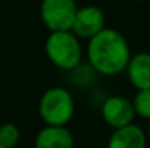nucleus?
Listing matches in <instances>:
<instances>
[{"instance_id": "nucleus-5", "label": "nucleus", "mask_w": 150, "mask_h": 148, "mask_svg": "<svg viewBox=\"0 0 150 148\" xmlns=\"http://www.w3.org/2000/svg\"><path fill=\"white\" fill-rule=\"evenodd\" d=\"M100 115L103 122L112 129H120L133 123L136 113L131 100L122 96H109L100 106Z\"/></svg>"}, {"instance_id": "nucleus-12", "label": "nucleus", "mask_w": 150, "mask_h": 148, "mask_svg": "<svg viewBox=\"0 0 150 148\" xmlns=\"http://www.w3.org/2000/svg\"><path fill=\"white\" fill-rule=\"evenodd\" d=\"M146 137H147V140L150 141V123H149V128H147V132H146Z\"/></svg>"}, {"instance_id": "nucleus-1", "label": "nucleus", "mask_w": 150, "mask_h": 148, "mask_svg": "<svg viewBox=\"0 0 150 148\" xmlns=\"http://www.w3.org/2000/svg\"><path fill=\"white\" fill-rule=\"evenodd\" d=\"M88 61L102 76H117L125 71L131 49L125 36L112 28H103L88 42Z\"/></svg>"}, {"instance_id": "nucleus-10", "label": "nucleus", "mask_w": 150, "mask_h": 148, "mask_svg": "<svg viewBox=\"0 0 150 148\" xmlns=\"http://www.w3.org/2000/svg\"><path fill=\"white\" fill-rule=\"evenodd\" d=\"M21 131L15 123H3L0 125V147L1 148H15L19 144Z\"/></svg>"}, {"instance_id": "nucleus-2", "label": "nucleus", "mask_w": 150, "mask_h": 148, "mask_svg": "<svg viewBox=\"0 0 150 148\" xmlns=\"http://www.w3.org/2000/svg\"><path fill=\"white\" fill-rule=\"evenodd\" d=\"M76 103L71 93L64 87H50L42 93L38 103L40 118L47 126H66L74 116Z\"/></svg>"}, {"instance_id": "nucleus-4", "label": "nucleus", "mask_w": 150, "mask_h": 148, "mask_svg": "<svg viewBox=\"0 0 150 148\" xmlns=\"http://www.w3.org/2000/svg\"><path fill=\"white\" fill-rule=\"evenodd\" d=\"M77 9L76 0H42L40 16L51 32L71 31Z\"/></svg>"}, {"instance_id": "nucleus-11", "label": "nucleus", "mask_w": 150, "mask_h": 148, "mask_svg": "<svg viewBox=\"0 0 150 148\" xmlns=\"http://www.w3.org/2000/svg\"><path fill=\"white\" fill-rule=\"evenodd\" d=\"M136 116L150 121V90H137L131 100Z\"/></svg>"}, {"instance_id": "nucleus-7", "label": "nucleus", "mask_w": 150, "mask_h": 148, "mask_svg": "<svg viewBox=\"0 0 150 148\" xmlns=\"http://www.w3.org/2000/svg\"><path fill=\"white\" fill-rule=\"evenodd\" d=\"M125 71L137 90H150V52L142 51L131 55Z\"/></svg>"}, {"instance_id": "nucleus-8", "label": "nucleus", "mask_w": 150, "mask_h": 148, "mask_svg": "<svg viewBox=\"0 0 150 148\" xmlns=\"http://www.w3.org/2000/svg\"><path fill=\"white\" fill-rule=\"evenodd\" d=\"M106 148H147L146 131L134 123L114 129Z\"/></svg>"}, {"instance_id": "nucleus-6", "label": "nucleus", "mask_w": 150, "mask_h": 148, "mask_svg": "<svg viewBox=\"0 0 150 148\" xmlns=\"http://www.w3.org/2000/svg\"><path fill=\"white\" fill-rule=\"evenodd\" d=\"M103 28H105V13L100 7L89 4L77 9L71 25V32L77 38L89 41L91 38L98 35Z\"/></svg>"}, {"instance_id": "nucleus-3", "label": "nucleus", "mask_w": 150, "mask_h": 148, "mask_svg": "<svg viewBox=\"0 0 150 148\" xmlns=\"http://www.w3.org/2000/svg\"><path fill=\"white\" fill-rule=\"evenodd\" d=\"M45 54L55 67L67 71L77 68L83 57L80 41L71 31L51 32L45 41Z\"/></svg>"}, {"instance_id": "nucleus-14", "label": "nucleus", "mask_w": 150, "mask_h": 148, "mask_svg": "<svg viewBox=\"0 0 150 148\" xmlns=\"http://www.w3.org/2000/svg\"><path fill=\"white\" fill-rule=\"evenodd\" d=\"M0 148H1V147H0Z\"/></svg>"}, {"instance_id": "nucleus-13", "label": "nucleus", "mask_w": 150, "mask_h": 148, "mask_svg": "<svg viewBox=\"0 0 150 148\" xmlns=\"http://www.w3.org/2000/svg\"><path fill=\"white\" fill-rule=\"evenodd\" d=\"M131 1H146V0H131Z\"/></svg>"}, {"instance_id": "nucleus-9", "label": "nucleus", "mask_w": 150, "mask_h": 148, "mask_svg": "<svg viewBox=\"0 0 150 148\" xmlns=\"http://www.w3.org/2000/svg\"><path fill=\"white\" fill-rule=\"evenodd\" d=\"M35 148H74L73 134L66 126H45L35 137Z\"/></svg>"}]
</instances>
